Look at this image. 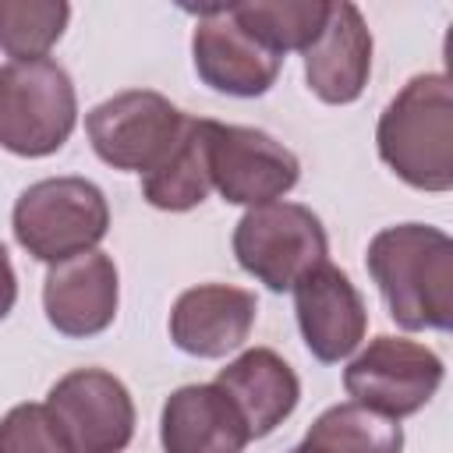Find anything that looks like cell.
I'll list each match as a JSON object with an SVG mask.
<instances>
[{
	"instance_id": "cell-12",
	"label": "cell",
	"mask_w": 453,
	"mask_h": 453,
	"mask_svg": "<svg viewBox=\"0 0 453 453\" xmlns=\"http://www.w3.org/2000/svg\"><path fill=\"white\" fill-rule=\"evenodd\" d=\"M120 301L117 265L103 251H81L74 258L53 262L42 283V311L46 322L74 340L96 336L113 326Z\"/></svg>"
},
{
	"instance_id": "cell-17",
	"label": "cell",
	"mask_w": 453,
	"mask_h": 453,
	"mask_svg": "<svg viewBox=\"0 0 453 453\" xmlns=\"http://www.w3.org/2000/svg\"><path fill=\"white\" fill-rule=\"evenodd\" d=\"M209 191V120L188 117L170 156L142 177V198L163 212H188L202 205Z\"/></svg>"
},
{
	"instance_id": "cell-21",
	"label": "cell",
	"mask_w": 453,
	"mask_h": 453,
	"mask_svg": "<svg viewBox=\"0 0 453 453\" xmlns=\"http://www.w3.org/2000/svg\"><path fill=\"white\" fill-rule=\"evenodd\" d=\"M0 453H71L42 403H18L0 418Z\"/></svg>"
},
{
	"instance_id": "cell-16",
	"label": "cell",
	"mask_w": 453,
	"mask_h": 453,
	"mask_svg": "<svg viewBox=\"0 0 453 453\" xmlns=\"http://www.w3.org/2000/svg\"><path fill=\"white\" fill-rule=\"evenodd\" d=\"M216 386L234 400L251 439L280 428L301 400L297 372L269 347H251L237 354L226 368H219Z\"/></svg>"
},
{
	"instance_id": "cell-1",
	"label": "cell",
	"mask_w": 453,
	"mask_h": 453,
	"mask_svg": "<svg viewBox=\"0 0 453 453\" xmlns=\"http://www.w3.org/2000/svg\"><path fill=\"white\" fill-rule=\"evenodd\" d=\"M365 265L379 283L389 319L407 329L453 326V241L428 223H396L368 241Z\"/></svg>"
},
{
	"instance_id": "cell-7",
	"label": "cell",
	"mask_w": 453,
	"mask_h": 453,
	"mask_svg": "<svg viewBox=\"0 0 453 453\" xmlns=\"http://www.w3.org/2000/svg\"><path fill=\"white\" fill-rule=\"evenodd\" d=\"M442 375L446 365L432 347L382 333L343 368V389L354 403L400 421L439 393Z\"/></svg>"
},
{
	"instance_id": "cell-2",
	"label": "cell",
	"mask_w": 453,
	"mask_h": 453,
	"mask_svg": "<svg viewBox=\"0 0 453 453\" xmlns=\"http://www.w3.org/2000/svg\"><path fill=\"white\" fill-rule=\"evenodd\" d=\"M379 159L418 191L453 188V85L442 71L414 74L379 113Z\"/></svg>"
},
{
	"instance_id": "cell-10",
	"label": "cell",
	"mask_w": 453,
	"mask_h": 453,
	"mask_svg": "<svg viewBox=\"0 0 453 453\" xmlns=\"http://www.w3.org/2000/svg\"><path fill=\"white\" fill-rule=\"evenodd\" d=\"M198 14V25L191 32V60L198 78L223 96L255 99L265 96L283 67V57L269 50L255 32H248L230 4H212L191 11Z\"/></svg>"
},
{
	"instance_id": "cell-22",
	"label": "cell",
	"mask_w": 453,
	"mask_h": 453,
	"mask_svg": "<svg viewBox=\"0 0 453 453\" xmlns=\"http://www.w3.org/2000/svg\"><path fill=\"white\" fill-rule=\"evenodd\" d=\"M14 301H18V276H14V265H11L7 248L0 244V322L11 315Z\"/></svg>"
},
{
	"instance_id": "cell-14",
	"label": "cell",
	"mask_w": 453,
	"mask_h": 453,
	"mask_svg": "<svg viewBox=\"0 0 453 453\" xmlns=\"http://www.w3.org/2000/svg\"><path fill=\"white\" fill-rule=\"evenodd\" d=\"M258 301L251 290L226 283L188 287L170 308V340L191 357H223L244 347Z\"/></svg>"
},
{
	"instance_id": "cell-19",
	"label": "cell",
	"mask_w": 453,
	"mask_h": 453,
	"mask_svg": "<svg viewBox=\"0 0 453 453\" xmlns=\"http://www.w3.org/2000/svg\"><path fill=\"white\" fill-rule=\"evenodd\" d=\"M230 11L248 32H255L269 50L283 57L290 50L304 53L311 46L326 25L329 0H244L230 4Z\"/></svg>"
},
{
	"instance_id": "cell-13",
	"label": "cell",
	"mask_w": 453,
	"mask_h": 453,
	"mask_svg": "<svg viewBox=\"0 0 453 453\" xmlns=\"http://www.w3.org/2000/svg\"><path fill=\"white\" fill-rule=\"evenodd\" d=\"M368 74H372V32L350 0H336L329 4L322 32L304 50L308 88L329 106H347L365 92Z\"/></svg>"
},
{
	"instance_id": "cell-9",
	"label": "cell",
	"mask_w": 453,
	"mask_h": 453,
	"mask_svg": "<svg viewBox=\"0 0 453 453\" xmlns=\"http://www.w3.org/2000/svg\"><path fill=\"white\" fill-rule=\"evenodd\" d=\"M301 177L297 156L262 127L209 120V180L230 205L280 202Z\"/></svg>"
},
{
	"instance_id": "cell-4",
	"label": "cell",
	"mask_w": 453,
	"mask_h": 453,
	"mask_svg": "<svg viewBox=\"0 0 453 453\" xmlns=\"http://www.w3.org/2000/svg\"><path fill=\"white\" fill-rule=\"evenodd\" d=\"M78 124V96L71 74L42 60L0 64V145L14 156L39 159L71 138Z\"/></svg>"
},
{
	"instance_id": "cell-6",
	"label": "cell",
	"mask_w": 453,
	"mask_h": 453,
	"mask_svg": "<svg viewBox=\"0 0 453 453\" xmlns=\"http://www.w3.org/2000/svg\"><path fill=\"white\" fill-rule=\"evenodd\" d=\"M180 113L166 96L152 88H127L85 113V134L96 156L113 170L152 173L184 131Z\"/></svg>"
},
{
	"instance_id": "cell-8",
	"label": "cell",
	"mask_w": 453,
	"mask_h": 453,
	"mask_svg": "<svg viewBox=\"0 0 453 453\" xmlns=\"http://www.w3.org/2000/svg\"><path fill=\"white\" fill-rule=\"evenodd\" d=\"M42 407L71 453H124L134 439V400L106 368L67 372Z\"/></svg>"
},
{
	"instance_id": "cell-3",
	"label": "cell",
	"mask_w": 453,
	"mask_h": 453,
	"mask_svg": "<svg viewBox=\"0 0 453 453\" xmlns=\"http://www.w3.org/2000/svg\"><path fill=\"white\" fill-rule=\"evenodd\" d=\"M18 244L35 262H64L92 251L110 230V205L85 177H46L28 184L11 212Z\"/></svg>"
},
{
	"instance_id": "cell-5",
	"label": "cell",
	"mask_w": 453,
	"mask_h": 453,
	"mask_svg": "<svg viewBox=\"0 0 453 453\" xmlns=\"http://www.w3.org/2000/svg\"><path fill=\"white\" fill-rule=\"evenodd\" d=\"M237 265L273 294L294 290L301 276L329 262L322 219L301 202H265L248 209L234 226Z\"/></svg>"
},
{
	"instance_id": "cell-23",
	"label": "cell",
	"mask_w": 453,
	"mask_h": 453,
	"mask_svg": "<svg viewBox=\"0 0 453 453\" xmlns=\"http://www.w3.org/2000/svg\"><path fill=\"white\" fill-rule=\"evenodd\" d=\"M287 453H311V449H308L304 442H297V446H294V449H287Z\"/></svg>"
},
{
	"instance_id": "cell-20",
	"label": "cell",
	"mask_w": 453,
	"mask_h": 453,
	"mask_svg": "<svg viewBox=\"0 0 453 453\" xmlns=\"http://www.w3.org/2000/svg\"><path fill=\"white\" fill-rule=\"evenodd\" d=\"M67 21L71 7L64 0H0V50L14 60H42Z\"/></svg>"
},
{
	"instance_id": "cell-11",
	"label": "cell",
	"mask_w": 453,
	"mask_h": 453,
	"mask_svg": "<svg viewBox=\"0 0 453 453\" xmlns=\"http://www.w3.org/2000/svg\"><path fill=\"white\" fill-rule=\"evenodd\" d=\"M294 311L304 347L322 365L350 357L368 333L365 297L357 294L350 276L333 262H322L294 283Z\"/></svg>"
},
{
	"instance_id": "cell-18",
	"label": "cell",
	"mask_w": 453,
	"mask_h": 453,
	"mask_svg": "<svg viewBox=\"0 0 453 453\" xmlns=\"http://www.w3.org/2000/svg\"><path fill=\"white\" fill-rule=\"evenodd\" d=\"M311 453H403V428L354 400L326 407L301 439Z\"/></svg>"
},
{
	"instance_id": "cell-15",
	"label": "cell",
	"mask_w": 453,
	"mask_h": 453,
	"mask_svg": "<svg viewBox=\"0 0 453 453\" xmlns=\"http://www.w3.org/2000/svg\"><path fill=\"white\" fill-rule=\"evenodd\" d=\"M163 453H244L248 425L216 382H191L166 396L159 414Z\"/></svg>"
}]
</instances>
